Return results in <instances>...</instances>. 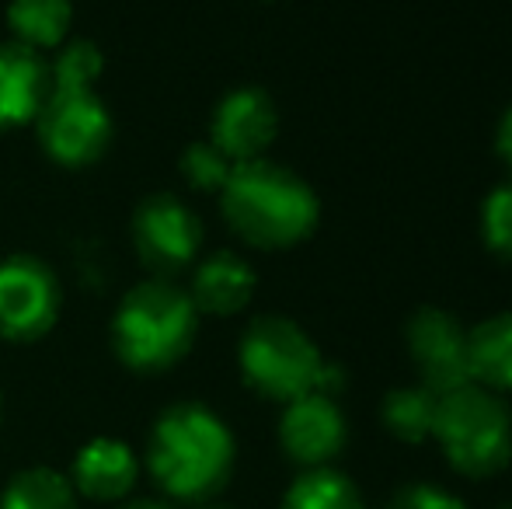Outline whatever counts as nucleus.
I'll return each instance as SVG.
<instances>
[{
    "label": "nucleus",
    "instance_id": "2",
    "mask_svg": "<svg viewBox=\"0 0 512 509\" xmlns=\"http://www.w3.org/2000/svg\"><path fill=\"white\" fill-rule=\"evenodd\" d=\"M220 196L227 224L255 248H290L317 227L310 185L262 157L234 164Z\"/></svg>",
    "mask_w": 512,
    "mask_h": 509
},
{
    "label": "nucleus",
    "instance_id": "12",
    "mask_svg": "<svg viewBox=\"0 0 512 509\" xmlns=\"http://www.w3.org/2000/svg\"><path fill=\"white\" fill-rule=\"evenodd\" d=\"M49 91V67L21 42L0 46V129L21 126L39 116Z\"/></svg>",
    "mask_w": 512,
    "mask_h": 509
},
{
    "label": "nucleus",
    "instance_id": "20",
    "mask_svg": "<svg viewBox=\"0 0 512 509\" xmlns=\"http://www.w3.org/2000/svg\"><path fill=\"white\" fill-rule=\"evenodd\" d=\"M102 77V53L91 42L67 46L56 63L49 67V88L63 91H95V81Z\"/></svg>",
    "mask_w": 512,
    "mask_h": 509
},
{
    "label": "nucleus",
    "instance_id": "1",
    "mask_svg": "<svg viewBox=\"0 0 512 509\" xmlns=\"http://www.w3.org/2000/svg\"><path fill=\"white\" fill-rule=\"evenodd\" d=\"M147 464L154 482L182 503H203L234 471V436L203 405H175L150 433Z\"/></svg>",
    "mask_w": 512,
    "mask_h": 509
},
{
    "label": "nucleus",
    "instance_id": "19",
    "mask_svg": "<svg viewBox=\"0 0 512 509\" xmlns=\"http://www.w3.org/2000/svg\"><path fill=\"white\" fill-rule=\"evenodd\" d=\"M283 509H366L359 489L331 468H310L290 485Z\"/></svg>",
    "mask_w": 512,
    "mask_h": 509
},
{
    "label": "nucleus",
    "instance_id": "8",
    "mask_svg": "<svg viewBox=\"0 0 512 509\" xmlns=\"http://www.w3.org/2000/svg\"><path fill=\"white\" fill-rule=\"evenodd\" d=\"M203 227L196 213L175 196H150L133 217V245L143 265L161 276L178 272L199 252Z\"/></svg>",
    "mask_w": 512,
    "mask_h": 509
},
{
    "label": "nucleus",
    "instance_id": "7",
    "mask_svg": "<svg viewBox=\"0 0 512 509\" xmlns=\"http://www.w3.org/2000/svg\"><path fill=\"white\" fill-rule=\"evenodd\" d=\"M56 314H60V283L46 262L32 255L0 262V339H39L53 328Z\"/></svg>",
    "mask_w": 512,
    "mask_h": 509
},
{
    "label": "nucleus",
    "instance_id": "10",
    "mask_svg": "<svg viewBox=\"0 0 512 509\" xmlns=\"http://www.w3.org/2000/svg\"><path fill=\"white\" fill-rule=\"evenodd\" d=\"M283 450L304 468H328V461L345 447V419L328 394L310 391L290 401L279 422Z\"/></svg>",
    "mask_w": 512,
    "mask_h": 509
},
{
    "label": "nucleus",
    "instance_id": "5",
    "mask_svg": "<svg viewBox=\"0 0 512 509\" xmlns=\"http://www.w3.org/2000/svg\"><path fill=\"white\" fill-rule=\"evenodd\" d=\"M244 381L272 401H297L317 391L324 360L304 328L286 318H258L241 342Z\"/></svg>",
    "mask_w": 512,
    "mask_h": 509
},
{
    "label": "nucleus",
    "instance_id": "22",
    "mask_svg": "<svg viewBox=\"0 0 512 509\" xmlns=\"http://www.w3.org/2000/svg\"><path fill=\"white\" fill-rule=\"evenodd\" d=\"M485 241L492 252L512 258V185H502L485 203Z\"/></svg>",
    "mask_w": 512,
    "mask_h": 509
},
{
    "label": "nucleus",
    "instance_id": "21",
    "mask_svg": "<svg viewBox=\"0 0 512 509\" xmlns=\"http://www.w3.org/2000/svg\"><path fill=\"white\" fill-rule=\"evenodd\" d=\"M230 168L234 161L223 157L213 143H192L182 157V175L189 178L196 189H209V192H220L230 178Z\"/></svg>",
    "mask_w": 512,
    "mask_h": 509
},
{
    "label": "nucleus",
    "instance_id": "4",
    "mask_svg": "<svg viewBox=\"0 0 512 509\" xmlns=\"http://www.w3.org/2000/svg\"><path fill=\"white\" fill-rule=\"evenodd\" d=\"M446 461L467 478L499 475L512 461V415L495 391L464 384L439 398L436 433Z\"/></svg>",
    "mask_w": 512,
    "mask_h": 509
},
{
    "label": "nucleus",
    "instance_id": "15",
    "mask_svg": "<svg viewBox=\"0 0 512 509\" xmlns=\"http://www.w3.org/2000/svg\"><path fill=\"white\" fill-rule=\"evenodd\" d=\"M467 356H471V381L488 391H512V314L481 321L467 332Z\"/></svg>",
    "mask_w": 512,
    "mask_h": 509
},
{
    "label": "nucleus",
    "instance_id": "27",
    "mask_svg": "<svg viewBox=\"0 0 512 509\" xmlns=\"http://www.w3.org/2000/svg\"><path fill=\"white\" fill-rule=\"evenodd\" d=\"M499 509H512V503H506V506H499Z\"/></svg>",
    "mask_w": 512,
    "mask_h": 509
},
{
    "label": "nucleus",
    "instance_id": "23",
    "mask_svg": "<svg viewBox=\"0 0 512 509\" xmlns=\"http://www.w3.org/2000/svg\"><path fill=\"white\" fill-rule=\"evenodd\" d=\"M391 509H467V506H464V499H457L453 492L418 482V485H405V489L391 499Z\"/></svg>",
    "mask_w": 512,
    "mask_h": 509
},
{
    "label": "nucleus",
    "instance_id": "6",
    "mask_svg": "<svg viewBox=\"0 0 512 509\" xmlns=\"http://www.w3.org/2000/svg\"><path fill=\"white\" fill-rule=\"evenodd\" d=\"M35 119L46 154L70 168L98 161L112 140V116L95 91L49 88Z\"/></svg>",
    "mask_w": 512,
    "mask_h": 509
},
{
    "label": "nucleus",
    "instance_id": "26",
    "mask_svg": "<svg viewBox=\"0 0 512 509\" xmlns=\"http://www.w3.org/2000/svg\"><path fill=\"white\" fill-rule=\"evenodd\" d=\"M203 509H234V506H203Z\"/></svg>",
    "mask_w": 512,
    "mask_h": 509
},
{
    "label": "nucleus",
    "instance_id": "18",
    "mask_svg": "<svg viewBox=\"0 0 512 509\" xmlns=\"http://www.w3.org/2000/svg\"><path fill=\"white\" fill-rule=\"evenodd\" d=\"M0 509H77L74 485L53 468H28L11 478Z\"/></svg>",
    "mask_w": 512,
    "mask_h": 509
},
{
    "label": "nucleus",
    "instance_id": "11",
    "mask_svg": "<svg viewBox=\"0 0 512 509\" xmlns=\"http://www.w3.org/2000/svg\"><path fill=\"white\" fill-rule=\"evenodd\" d=\"M276 136V105L265 91L241 88L220 102L213 116V147L234 164L255 161Z\"/></svg>",
    "mask_w": 512,
    "mask_h": 509
},
{
    "label": "nucleus",
    "instance_id": "13",
    "mask_svg": "<svg viewBox=\"0 0 512 509\" xmlns=\"http://www.w3.org/2000/svg\"><path fill=\"white\" fill-rule=\"evenodd\" d=\"M136 475L133 450L119 440H91L74 461V485L98 503L122 499L136 485Z\"/></svg>",
    "mask_w": 512,
    "mask_h": 509
},
{
    "label": "nucleus",
    "instance_id": "17",
    "mask_svg": "<svg viewBox=\"0 0 512 509\" xmlns=\"http://www.w3.org/2000/svg\"><path fill=\"white\" fill-rule=\"evenodd\" d=\"M436 415H439V394L429 387H398L387 394L384 401V422L398 440L422 443L436 433Z\"/></svg>",
    "mask_w": 512,
    "mask_h": 509
},
{
    "label": "nucleus",
    "instance_id": "16",
    "mask_svg": "<svg viewBox=\"0 0 512 509\" xmlns=\"http://www.w3.org/2000/svg\"><path fill=\"white\" fill-rule=\"evenodd\" d=\"M70 18H74L70 0H11V7H7L11 32L28 49L60 46V39L70 28Z\"/></svg>",
    "mask_w": 512,
    "mask_h": 509
},
{
    "label": "nucleus",
    "instance_id": "24",
    "mask_svg": "<svg viewBox=\"0 0 512 509\" xmlns=\"http://www.w3.org/2000/svg\"><path fill=\"white\" fill-rule=\"evenodd\" d=\"M499 154H502V161L512 168V105H509V112L502 116V123H499Z\"/></svg>",
    "mask_w": 512,
    "mask_h": 509
},
{
    "label": "nucleus",
    "instance_id": "9",
    "mask_svg": "<svg viewBox=\"0 0 512 509\" xmlns=\"http://www.w3.org/2000/svg\"><path fill=\"white\" fill-rule=\"evenodd\" d=\"M408 349L422 374V387L432 394H450L471 381V356H467V332L443 311H418L408 325Z\"/></svg>",
    "mask_w": 512,
    "mask_h": 509
},
{
    "label": "nucleus",
    "instance_id": "25",
    "mask_svg": "<svg viewBox=\"0 0 512 509\" xmlns=\"http://www.w3.org/2000/svg\"><path fill=\"white\" fill-rule=\"evenodd\" d=\"M126 509H168V506H161V503H133V506H126Z\"/></svg>",
    "mask_w": 512,
    "mask_h": 509
},
{
    "label": "nucleus",
    "instance_id": "14",
    "mask_svg": "<svg viewBox=\"0 0 512 509\" xmlns=\"http://www.w3.org/2000/svg\"><path fill=\"white\" fill-rule=\"evenodd\" d=\"M255 293V272L234 252H216L199 265L192 279V304L196 311L209 314H234Z\"/></svg>",
    "mask_w": 512,
    "mask_h": 509
},
{
    "label": "nucleus",
    "instance_id": "3",
    "mask_svg": "<svg viewBox=\"0 0 512 509\" xmlns=\"http://www.w3.org/2000/svg\"><path fill=\"white\" fill-rule=\"evenodd\" d=\"M112 335L126 367L143 374L168 370L189 353L196 339V304L178 286L150 279L126 293Z\"/></svg>",
    "mask_w": 512,
    "mask_h": 509
}]
</instances>
